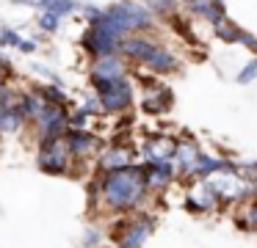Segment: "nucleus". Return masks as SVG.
<instances>
[{
    "instance_id": "obj_20",
    "label": "nucleus",
    "mask_w": 257,
    "mask_h": 248,
    "mask_svg": "<svg viewBox=\"0 0 257 248\" xmlns=\"http://www.w3.org/2000/svg\"><path fill=\"white\" fill-rule=\"evenodd\" d=\"M34 9L36 11H53V14H58L61 20H67V17H72L80 11V0H36Z\"/></svg>"
},
{
    "instance_id": "obj_17",
    "label": "nucleus",
    "mask_w": 257,
    "mask_h": 248,
    "mask_svg": "<svg viewBox=\"0 0 257 248\" xmlns=\"http://www.w3.org/2000/svg\"><path fill=\"white\" fill-rule=\"evenodd\" d=\"M185 9H188V14L196 17V20L210 22V28L216 25L218 20L227 17V6H224V0H194V3H188Z\"/></svg>"
},
{
    "instance_id": "obj_23",
    "label": "nucleus",
    "mask_w": 257,
    "mask_h": 248,
    "mask_svg": "<svg viewBox=\"0 0 257 248\" xmlns=\"http://www.w3.org/2000/svg\"><path fill=\"white\" fill-rule=\"evenodd\" d=\"M97 116H91L89 110H83L80 105H72L67 113V127H72V130H91V124H94Z\"/></svg>"
},
{
    "instance_id": "obj_3",
    "label": "nucleus",
    "mask_w": 257,
    "mask_h": 248,
    "mask_svg": "<svg viewBox=\"0 0 257 248\" xmlns=\"http://www.w3.org/2000/svg\"><path fill=\"white\" fill-rule=\"evenodd\" d=\"M158 226V218L147 209L139 212H127L122 218H116V223L111 226V242L113 248H144V242L152 237Z\"/></svg>"
},
{
    "instance_id": "obj_8",
    "label": "nucleus",
    "mask_w": 257,
    "mask_h": 248,
    "mask_svg": "<svg viewBox=\"0 0 257 248\" xmlns=\"http://www.w3.org/2000/svg\"><path fill=\"white\" fill-rule=\"evenodd\" d=\"M64 143H67L69 154H72V160H75V168H78V165H89L91 160L100 154V149L105 141H102L94 130H72V127H67Z\"/></svg>"
},
{
    "instance_id": "obj_25",
    "label": "nucleus",
    "mask_w": 257,
    "mask_h": 248,
    "mask_svg": "<svg viewBox=\"0 0 257 248\" xmlns=\"http://www.w3.org/2000/svg\"><path fill=\"white\" fill-rule=\"evenodd\" d=\"M238 223L246 231H257V198H249L243 204V212L238 215Z\"/></svg>"
},
{
    "instance_id": "obj_30",
    "label": "nucleus",
    "mask_w": 257,
    "mask_h": 248,
    "mask_svg": "<svg viewBox=\"0 0 257 248\" xmlns=\"http://www.w3.org/2000/svg\"><path fill=\"white\" fill-rule=\"evenodd\" d=\"M36 50H39V42H36V39H28V36H23V42L17 44V53H23V55H34Z\"/></svg>"
},
{
    "instance_id": "obj_10",
    "label": "nucleus",
    "mask_w": 257,
    "mask_h": 248,
    "mask_svg": "<svg viewBox=\"0 0 257 248\" xmlns=\"http://www.w3.org/2000/svg\"><path fill=\"white\" fill-rule=\"evenodd\" d=\"M80 50L91 58H102V55H119V44L122 39L113 36V33L102 31V28H94V25H86L83 36H80Z\"/></svg>"
},
{
    "instance_id": "obj_21",
    "label": "nucleus",
    "mask_w": 257,
    "mask_h": 248,
    "mask_svg": "<svg viewBox=\"0 0 257 248\" xmlns=\"http://www.w3.org/2000/svg\"><path fill=\"white\" fill-rule=\"evenodd\" d=\"M240 33H243V28H240L238 22H232L229 17H224V20H218L216 25H213V36H216L218 42H227V44H238Z\"/></svg>"
},
{
    "instance_id": "obj_24",
    "label": "nucleus",
    "mask_w": 257,
    "mask_h": 248,
    "mask_svg": "<svg viewBox=\"0 0 257 248\" xmlns=\"http://www.w3.org/2000/svg\"><path fill=\"white\" fill-rule=\"evenodd\" d=\"M141 3H144L155 17H172V14H177V9H180V0H141Z\"/></svg>"
},
{
    "instance_id": "obj_28",
    "label": "nucleus",
    "mask_w": 257,
    "mask_h": 248,
    "mask_svg": "<svg viewBox=\"0 0 257 248\" xmlns=\"http://www.w3.org/2000/svg\"><path fill=\"white\" fill-rule=\"evenodd\" d=\"M251 80H257V55L246 61V66L238 72V77H235V83H238V86H249Z\"/></svg>"
},
{
    "instance_id": "obj_14",
    "label": "nucleus",
    "mask_w": 257,
    "mask_h": 248,
    "mask_svg": "<svg viewBox=\"0 0 257 248\" xmlns=\"http://www.w3.org/2000/svg\"><path fill=\"white\" fill-rule=\"evenodd\" d=\"M127 75H130V64L122 55H102V58L89 61V86L119 80V77H127Z\"/></svg>"
},
{
    "instance_id": "obj_29",
    "label": "nucleus",
    "mask_w": 257,
    "mask_h": 248,
    "mask_svg": "<svg viewBox=\"0 0 257 248\" xmlns=\"http://www.w3.org/2000/svg\"><path fill=\"white\" fill-rule=\"evenodd\" d=\"M31 72H34V75H39L42 80H47V83H56V86H64V77H61V75H56V72H53L47 64H31Z\"/></svg>"
},
{
    "instance_id": "obj_2",
    "label": "nucleus",
    "mask_w": 257,
    "mask_h": 248,
    "mask_svg": "<svg viewBox=\"0 0 257 248\" xmlns=\"http://www.w3.org/2000/svg\"><path fill=\"white\" fill-rule=\"evenodd\" d=\"M119 55L127 64L141 66L144 72H150L155 77H166V75H177L180 72L177 53L169 50L152 33H130V36H124L122 44H119Z\"/></svg>"
},
{
    "instance_id": "obj_7",
    "label": "nucleus",
    "mask_w": 257,
    "mask_h": 248,
    "mask_svg": "<svg viewBox=\"0 0 257 248\" xmlns=\"http://www.w3.org/2000/svg\"><path fill=\"white\" fill-rule=\"evenodd\" d=\"M139 163V149L133 146L130 141H113L102 143L100 154L94 157V174H108V171H119V168H127V165Z\"/></svg>"
},
{
    "instance_id": "obj_34",
    "label": "nucleus",
    "mask_w": 257,
    "mask_h": 248,
    "mask_svg": "<svg viewBox=\"0 0 257 248\" xmlns=\"http://www.w3.org/2000/svg\"><path fill=\"white\" fill-rule=\"evenodd\" d=\"M108 248H113V245H108Z\"/></svg>"
},
{
    "instance_id": "obj_15",
    "label": "nucleus",
    "mask_w": 257,
    "mask_h": 248,
    "mask_svg": "<svg viewBox=\"0 0 257 248\" xmlns=\"http://www.w3.org/2000/svg\"><path fill=\"white\" fill-rule=\"evenodd\" d=\"M144 182L150 196H161L177 182V168H174L172 160H166V163H144Z\"/></svg>"
},
{
    "instance_id": "obj_27",
    "label": "nucleus",
    "mask_w": 257,
    "mask_h": 248,
    "mask_svg": "<svg viewBox=\"0 0 257 248\" xmlns=\"http://www.w3.org/2000/svg\"><path fill=\"white\" fill-rule=\"evenodd\" d=\"M0 39H3V50H6V47H14V50H17V44L23 42V33H20L17 28L3 25V22H0Z\"/></svg>"
},
{
    "instance_id": "obj_11",
    "label": "nucleus",
    "mask_w": 257,
    "mask_h": 248,
    "mask_svg": "<svg viewBox=\"0 0 257 248\" xmlns=\"http://www.w3.org/2000/svg\"><path fill=\"white\" fill-rule=\"evenodd\" d=\"M221 207V196L216 193V187L207 179H194L185 193V209L194 215H205V212H216Z\"/></svg>"
},
{
    "instance_id": "obj_22",
    "label": "nucleus",
    "mask_w": 257,
    "mask_h": 248,
    "mask_svg": "<svg viewBox=\"0 0 257 248\" xmlns=\"http://www.w3.org/2000/svg\"><path fill=\"white\" fill-rule=\"evenodd\" d=\"M36 28H39V33H45V36H56L58 31H61V17L53 14V11H36Z\"/></svg>"
},
{
    "instance_id": "obj_18",
    "label": "nucleus",
    "mask_w": 257,
    "mask_h": 248,
    "mask_svg": "<svg viewBox=\"0 0 257 248\" xmlns=\"http://www.w3.org/2000/svg\"><path fill=\"white\" fill-rule=\"evenodd\" d=\"M23 130H28V121L23 119L17 105L0 108V135H20Z\"/></svg>"
},
{
    "instance_id": "obj_32",
    "label": "nucleus",
    "mask_w": 257,
    "mask_h": 248,
    "mask_svg": "<svg viewBox=\"0 0 257 248\" xmlns=\"http://www.w3.org/2000/svg\"><path fill=\"white\" fill-rule=\"evenodd\" d=\"M83 248H100V231H97V229H86Z\"/></svg>"
},
{
    "instance_id": "obj_1",
    "label": "nucleus",
    "mask_w": 257,
    "mask_h": 248,
    "mask_svg": "<svg viewBox=\"0 0 257 248\" xmlns=\"http://www.w3.org/2000/svg\"><path fill=\"white\" fill-rule=\"evenodd\" d=\"M89 198L105 215H127L144 209L150 201V190L144 182V163L139 160L127 168L94 174V182L89 185Z\"/></svg>"
},
{
    "instance_id": "obj_33",
    "label": "nucleus",
    "mask_w": 257,
    "mask_h": 248,
    "mask_svg": "<svg viewBox=\"0 0 257 248\" xmlns=\"http://www.w3.org/2000/svg\"><path fill=\"white\" fill-rule=\"evenodd\" d=\"M12 3H14V6H28V9H34L36 0H12Z\"/></svg>"
},
{
    "instance_id": "obj_26",
    "label": "nucleus",
    "mask_w": 257,
    "mask_h": 248,
    "mask_svg": "<svg viewBox=\"0 0 257 248\" xmlns=\"http://www.w3.org/2000/svg\"><path fill=\"white\" fill-rule=\"evenodd\" d=\"M235 174L249 185H257V160H235Z\"/></svg>"
},
{
    "instance_id": "obj_12",
    "label": "nucleus",
    "mask_w": 257,
    "mask_h": 248,
    "mask_svg": "<svg viewBox=\"0 0 257 248\" xmlns=\"http://www.w3.org/2000/svg\"><path fill=\"white\" fill-rule=\"evenodd\" d=\"M150 77H155V75H150ZM172 105H174V94H172V88L163 86V83L150 80L144 88H141V102H139V108L144 110V113H150V116H163V113H169V110H172Z\"/></svg>"
},
{
    "instance_id": "obj_5",
    "label": "nucleus",
    "mask_w": 257,
    "mask_h": 248,
    "mask_svg": "<svg viewBox=\"0 0 257 248\" xmlns=\"http://www.w3.org/2000/svg\"><path fill=\"white\" fill-rule=\"evenodd\" d=\"M36 168L47 176H72L75 174V160L69 154L67 143H64V135L36 143Z\"/></svg>"
},
{
    "instance_id": "obj_13",
    "label": "nucleus",
    "mask_w": 257,
    "mask_h": 248,
    "mask_svg": "<svg viewBox=\"0 0 257 248\" xmlns=\"http://www.w3.org/2000/svg\"><path fill=\"white\" fill-rule=\"evenodd\" d=\"M174 146H177L174 135L152 132L139 143V157L141 163H166V160H174Z\"/></svg>"
},
{
    "instance_id": "obj_16",
    "label": "nucleus",
    "mask_w": 257,
    "mask_h": 248,
    "mask_svg": "<svg viewBox=\"0 0 257 248\" xmlns=\"http://www.w3.org/2000/svg\"><path fill=\"white\" fill-rule=\"evenodd\" d=\"M199 143L194 141L191 135H180L177 146H174V168H177V179H188L191 182V171L196 165V157H199Z\"/></svg>"
},
{
    "instance_id": "obj_6",
    "label": "nucleus",
    "mask_w": 257,
    "mask_h": 248,
    "mask_svg": "<svg viewBox=\"0 0 257 248\" xmlns=\"http://www.w3.org/2000/svg\"><path fill=\"white\" fill-rule=\"evenodd\" d=\"M67 113H69V108H64V105H50V102L42 105V110L28 124V130L34 132L36 143L50 141V138H61L67 132Z\"/></svg>"
},
{
    "instance_id": "obj_19",
    "label": "nucleus",
    "mask_w": 257,
    "mask_h": 248,
    "mask_svg": "<svg viewBox=\"0 0 257 248\" xmlns=\"http://www.w3.org/2000/svg\"><path fill=\"white\" fill-rule=\"evenodd\" d=\"M34 88L42 94V99H45V102H50V105H64V108H72V97H69L67 86H56V83L42 80V83H34Z\"/></svg>"
},
{
    "instance_id": "obj_9",
    "label": "nucleus",
    "mask_w": 257,
    "mask_h": 248,
    "mask_svg": "<svg viewBox=\"0 0 257 248\" xmlns=\"http://www.w3.org/2000/svg\"><path fill=\"white\" fill-rule=\"evenodd\" d=\"M207 182L221 196V204H246L251 198V185L240 179L235 171H218V174L207 176Z\"/></svg>"
},
{
    "instance_id": "obj_31",
    "label": "nucleus",
    "mask_w": 257,
    "mask_h": 248,
    "mask_svg": "<svg viewBox=\"0 0 257 248\" xmlns=\"http://www.w3.org/2000/svg\"><path fill=\"white\" fill-rule=\"evenodd\" d=\"M238 44H243L246 50H251V53L257 55V33H251V31H243L240 33V42Z\"/></svg>"
},
{
    "instance_id": "obj_4",
    "label": "nucleus",
    "mask_w": 257,
    "mask_h": 248,
    "mask_svg": "<svg viewBox=\"0 0 257 248\" xmlns=\"http://www.w3.org/2000/svg\"><path fill=\"white\" fill-rule=\"evenodd\" d=\"M91 91L100 99L102 116H124L136 105V83L130 75L119 77V80H108V83H94Z\"/></svg>"
}]
</instances>
